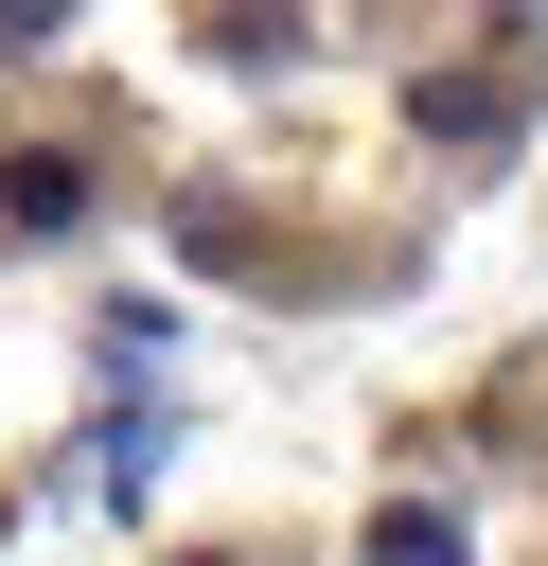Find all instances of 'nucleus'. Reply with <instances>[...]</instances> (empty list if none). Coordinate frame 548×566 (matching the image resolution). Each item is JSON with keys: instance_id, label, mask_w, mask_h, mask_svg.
<instances>
[{"instance_id": "nucleus-3", "label": "nucleus", "mask_w": 548, "mask_h": 566, "mask_svg": "<svg viewBox=\"0 0 548 566\" xmlns=\"http://www.w3.org/2000/svg\"><path fill=\"white\" fill-rule=\"evenodd\" d=\"M53 18H71V0H0V35H53Z\"/></svg>"}, {"instance_id": "nucleus-2", "label": "nucleus", "mask_w": 548, "mask_h": 566, "mask_svg": "<svg viewBox=\"0 0 548 566\" xmlns=\"http://www.w3.org/2000/svg\"><path fill=\"white\" fill-rule=\"evenodd\" d=\"M371 566H477V548H460L442 495H389V513H371Z\"/></svg>"}, {"instance_id": "nucleus-1", "label": "nucleus", "mask_w": 548, "mask_h": 566, "mask_svg": "<svg viewBox=\"0 0 548 566\" xmlns=\"http://www.w3.org/2000/svg\"><path fill=\"white\" fill-rule=\"evenodd\" d=\"M0 230H35V248L88 230V159H18V177H0Z\"/></svg>"}]
</instances>
